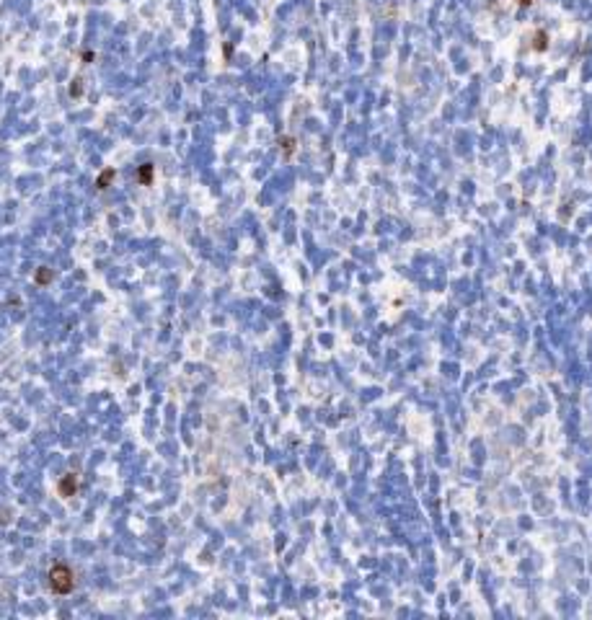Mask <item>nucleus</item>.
<instances>
[{"mask_svg": "<svg viewBox=\"0 0 592 620\" xmlns=\"http://www.w3.org/2000/svg\"><path fill=\"white\" fill-rule=\"evenodd\" d=\"M47 579L55 594H70L75 589V574L68 563H55L47 574Z\"/></svg>", "mask_w": 592, "mask_h": 620, "instance_id": "f257e3e1", "label": "nucleus"}, {"mask_svg": "<svg viewBox=\"0 0 592 620\" xmlns=\"http://www.w3.org/2000/svg\"><path fill=\"white\" fill-rule=\"evenodd\" d=\"M78 486H80V478H78L75 473H68V476L60 481L57 489H60L62 496H75V494H78Z\"/></svg>", "mask_w": 592, "mask_h": 620, "instance_id": "f03ea898", "label": "nucleus"}]
</instances>
